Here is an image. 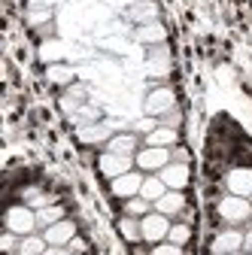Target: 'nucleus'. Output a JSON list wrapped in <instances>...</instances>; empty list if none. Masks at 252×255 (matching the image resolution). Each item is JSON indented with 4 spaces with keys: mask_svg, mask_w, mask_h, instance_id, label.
I'll return each mask as SVG.
<instances>
[{
    "mask_svg": "<svg viewBox=\"0 0 252 255\" xmlns=\"http://www.w3.org/2000/svg\"><path fill=\"white\" fill-rule=\"evenodd\" d=\"M143 170H128L116 179H110V191L119 198V201H128V198H137L140 195V185H143Z\"/></svg>",
    "mask_w": 252,
    "mask_h": 255,
    "instance_id": "423d86ee",
    "label": "nucleus"
},
{
    "mask_svg": "<svg viewBox=\"0 0 252 255\" xmlns=\"http://www.w3.org/2000/svg\"><path fill=\"white\" fill-rule=\"evenodd\" d=\"M21 201H24L30 210H43V207L55 204V198H52V195H46V191H43V188H37V185L24 188V191H21Z\"/></svg>",
    "mask_w": 252,
    "mask_h": 255,
    "instance_id": "412c9836",
    "label": "nucleus"
},
{
    "mask_svg": "<svg viewBox=\"0 0 252 255\" xmlns=\"http://www.w3.org/2000/svg\"><path fill=\"white\" fill-rule=\"evenodd\" d=\"M170 161H179V164H188V152H185V149H179V146H173V149H170Z\"/></svg>",
    "mask_w": 252,
    "mask_h": 255,
    "instance_id": "72a5a7b5",
    "label": "nucleus"
},
{
    "mask_svg": "<svg viewBox=\"0 0 252 255\" xmlns=\"http://www.w3.org/2000/svg\"><path fill=\"white\" fill-rule=\"evenodd\" d=\"M125 18L134 21L137 27H140V24H152V21H158V6H155L152 0H137L134 6L125 9Z\"/></svg>",
    "mask_w": 252,
    "mask_h": 255,
    "instance_id": "ddd939ff",
    "label": "nucleus"
},
{
    "mask_svg": "<svg viewBox=\"0 0 252 255\" xmlns=\"http://www.w3.org/2000/svg\"><path fill=\"white\" fill-rule=\"evenodd\" d=\"M43 255H73L67 246H46V252Z\"/></svg>",
    "mask_w": 252,
    "mask_h": 255,
    "instance_id": "c9c22d12",
    "label": "nucleus"
},
{
    "mask_svg": "<svg viewBox=\"0 0 252 255\" xmlns=\"http://www.w3.org/2000/svg\"><path fill=\"white\" fill-rule=\"evenodd\" d=\"M225 185H228V195L249 198L252 195V167H234L225 176Z\"/></svg>",
    "mask_w": 252,
    "mask_h": 255,
    "instance_id": "9d476101",
    "label": "nucleus"
},
{
    "mask_svg": "<svg viewBox=\"0 0 252 255\" xmlns=\"http://www.w3.org/2000/svg\"><path fill=\"white\" fill-rule=\"evenodd\" d=\"M243 252H249L252 255V228L246 231V237H243Z\"/></svg>",
    "mask_w": 252,
    "mask_h": 255,
    "instance_id": "e433bc0d",
    "label": "nucleus"
},
{
    "mask_svg": "<svg viewBox=\"0 0 252 255\" xmlns=\"http://www.w3.org/2000/svg\"><path fill=\"white\" fill-rule=\"evenodd\" d=\"M176 128H164V125H158L152 134H146V146H161V149H173L176 146Z\"/></svg>",
    "mask_w": 252,
    "mask_h": 255,
    "instance_id": "6ab92c4d",
    "label": "nucleus"
},
{
    "mask_svg": "<svg viewBox=\"0 0 252 255\" xmlns=\"http://www.w3.org/2000/svg\"><path fill=\"white\" fill-rule=\"evenodd\" d=\"M164 191H167V185H164V179L158 173H146V179L140 185V198H146L149 204H155L158 198H164Z\"/></svg>",
    "mask_w": 252,
    "mask_h": 255,
    "instance_id": "a211bd4d",
    "label": "nucleus"
},
{
    "mask_svg": "<svg viewBox=\"0 0 252 255\" xmlns=\"http://www.w3.org/2000/svg\"><path fill=\"white\" fill-rule=\"evenodd\" d=\"M70 119H73V125H76V128H85V125H94V122H101V110H98V107H88V104H85V107H79V110H76Z\"/></svg>",
    "mask_w": 252,
    "mask_h": 255,
    "instance_id": "bb28decb",
    "label": "nucleus"
},
{
    "mask_svg": "<svg viewBox=\"0 0 252 255\" xmlns=\"http://www.w3.org/2000/svg\"><path fill=\"white\" fill-rule=\"evenodd\" d=\"M46 246H49L46 237H40V234H27V237L18 240V252H15V255H43Z\"/></svg>",
    "mask_w": 252,
    "mask_h": 255,
    "instance_id": "4be33fe9",
    "label": "nucleus"
},
{
    "mask_svg": "<svg viewBox=\"0 0 252 255\" xmlns=\"http://www.w3.org/2000/svg\"><path fill=\"white\" fill-rule=\"evenodd\" d=\"M55 3H58V0H30V6H49V9H52Z\"/></svg>",
    "mask_w": 252,
    "mask_h": 255,
    "instance_id": "4c0bfd02",
    "label": "nucleus"
},
{
    "mask_svg": "<svg viewBox=\"0 0 252 255\" xmlns=\"http://www.w3.org/2000/svg\"><path fill=\"white\" fill-rule=\"evenodd\" d=\"M113 134H116V128L101 119V122H94V125L79 128V143H85V146H107L113 140Z\"/></svg>",
    "mask_w": 252,
    "mask_h": 255,
    "instance_id": "1a4fd4ad",
    "label": "nucleus"
},
{
    "mask_svg": "<svg viewBox=\"0 0 252 255\" xmlns=\"http://www.w3.org/2000/svg\"><path fill=\"white\" fill-rule=\"evenodd\" d=\"M143 146H140V137L134 134V131H119V134H113V140L107 143V152H116V155H137Z\"/></svg>",
    "mask_w": 252,
    "mask_h": 255,
    "instance_id": "f8f14e48",
    "label": "nucleus"
},
{
    "mask_svg": "<svg viewBox=\"0 0 252 255\" xmlns=\"http://www.w3.org/2000/svg\"><path fill=\"white\" fill-rule=\"evenodd\" d=\"M249 201H252V195H249Z\"/></svg>",
    "mask_w": 252,
    "mask_h": 255,
    "instance_id": "37998d69",
    "label": "nucleus"
},
{
    "mask_svg": "<svg viewBox=\"0 0 252 255\" xmlns=\"http://www.w3.org/2000/svg\"><path fill=\"white\" fill-rule=\"evenodd\" d=\"M149 255H182V246H176V243L164 240V243H155Z\"/></svg>",
    "mask_w": 252,
    "mask_h": 255,
    "instance_id": "7c9ffc66",
    "label": "nucleus"
},
{
    "mask_svg": "<svg viewBox=\"0 0 252 255\" xmlns=\"http://www.w3.org/2000/svg\"><path fill=\"white\" fill-rule=\"evenodd\" d=\"M134 255H146V252H143V249H140V246H137V249H134Z\"/></svg>",
    "mask_w": 252,
    "mask_h": 255,
    "instance_id": "ea45409f",
    "label": "nucleus"
},
{
    "mask_svg": "<svg viewBox=\"0 0 252 255\" xmlns=\"http://www.w3.org/2000/svg\"><path fill=\"white\" fill-rule=\"evenodd\" d=\"M34 228H40L37 225V210H30L27 204H18L6 213V231H12L18 237H27V234H34Z\"/></svg>",
    "mask_w": 252,
    "mask_h": 255,
    "instance_id": "f03ea898",
    "label": "nucleus"
},
{
    "mask_svg": "<svg viewBox=\"0 0 252 255\" xmlns=\"http://www.w3.org/2000/svg\"><path fill=\"white\" fill-rule=\"evenodd\" d=\"M155 128H158V119H155V116H146V119H140V122L134 125V134H152Z\"/></svg>",
    "mask_w": 252,
    "mask_h": 255,
    "instance_id": "473e14b6",
    "label": "nucleus"
},
{
    "mask_svg": "<svg viewBox=\"0 0 252 255\" xmlns=\"http://www.w3.org/2000/svg\"><path fill=\"white\" fill-rule=\"evenodd\" d=\"M46 76H49V82H55V85H73L76 70H73V67H67V64H49Z\"/></svg>",
    "mask_w": 252,
    "mask_h": 255,
    "instance_id": "b1692460",
    "label": "nucleus"
},
{
    "mask_svg": "<svg viewBox=\"0 0 252 255\" xmlns=\"http://www.w3.org/2000/svg\"><path fill=\"white\" fill-rule=\"evenodd\" d=\"M167 240L176 243V246H185L188 240H192V228H188V222H176V225H170Z\"/></svg>",
    "mask_w": 252,
    "mask_h": 255,
    "instance_id": "cd10ccee",
    "label": "nucleus"
},
{
    "mask_svg": "<svg viewBox=\"0 0 252 255\" xmlns=\"http://www.w3.org/2000/svg\"><path fill=\"white\" fill-rule=\"evenodd\" d=\"M79 107H85V85H70L64 91V98H61V110L67 116H73Z\"/></svg>",
    "mask_w": 252,
    "mask_h": 255,
    "instance_id": "aec40b11",
    "label": "nucleus"
},
{
    "mask_svg": "<svg viewBox=\"0 0 252 255\" xmlns=\"http://www.w3.org/2000/svg\"><path fill=\"white\" fill-rule=\"evenodd\" d=\"M231 255H249V252H231Z\"/></svg>",
    "mask_w": 252,
    "mask_h": 255,
    "instance_id": "a19ab883",
    "label": "nucleus"
},
{
    "mask_svg": "<svg viewBox=\"0 0 252 255\" xmlns=\"http://www.w3.org/2000/svg\"><path fill=\"white\" fill-rule=\"evenodd\" d=\"M161 179H164V185L167 188H173V191H182L185 185H188V164H179V161H170L161 173H158Z\"/></svg>",
    "mask_w": 252,
    "mask_h": 255,
    "instance_id": "dca6fc26",
    "label": "nucleus"
},
{
    "mask_svg": "<svg viewBox=\"0 0 252 255\" xmlns=\"http://www.w3.org/2000/svg\"><path fill=\"white\" fill-rule=\"evenodd\" d=\"M64 219V207H58V204H49V207H43V210H37V225L46 231L49 225H55V222H61Z\"/></svg>",
    "mask_w": 252,
    "mask_h": 255,
    "instance_id": "393cba45",
    "label": "nucleus"
},
{
    "mask_svg": "<svg viewBox=\"0 0 252 255\" xmlns=\"http://www.w3.org/2000/svg\"><path fill=\"white\" fill-rule=\"evenodd\" d=\"M140 231H143V240L146 243H164L167 240V231H170V216L158 213V210H152L149 216L140 219Z\"/></svg>",
    "mask_w": 252,
    "mask_h": 255,
    "instance_id": "7ed1b4c3",
    "label": "nucleus"
},
{
    "mask_svg": "<svg viewBox=\"0 0 252 255\" xmlns=\"http://www.w3.org/2000/svg\"><path fill=\"white\" fill-rule=\"evenodd\" d=\"M146 70H149V76H167V73H170V52H167V46H164V43L149 49Z\"/></svg>",
    "mask_w": 252,
    "mask_h": 255,
    "instance_id": "4468645a",
    "label": "nucleus"
},
{
    "mask_svg": "<svg viewBox=\"0 0 252 255\" xmlns=\"http://www.w3.org/2000/svg\"><path fill=\"white\" fill-rule=\"evenodd\" d=\"M179 122H182V113L173 107V110H167L164 116H158V125H164V128H179Z\"/></svg>",
    "mask_w": 252,
    "mask_h": 255,
    "instance_id": "2f4dec72",
    "label": "nucleus"
},
{
    "mask_svg": "<svg viewBox=\"0 0 252 255\" xmlns=\"http://www.w3.org/2000/svg\"><path fill=\"white\" fill-rule=\"evenodd\" d=\"M155 210L164 213V216H179V213L185 210V195H182V191L167 188V191H164V198L155 201Z\"/></svg>",
    "mask_w": 252,
    "mask_h": 255,
    "instance_id": "f3484780",
    "label": "nucleus"
},
{
    "mask_svg": "<svg viewBox=\"0 0 252 255\" xmlns=\"http://www.w3.org/2000/svg\"><path fill=\"white\" fill-rule=\"evenodd\" d=\"M134 40H137V43H143V46H161V43L167 40V30H164V24H161V21L140 24V27L134 30Z\"/></svg>",
    "mask_w": 252,
    "mask_h": 255,
    "instance_id": "2eb2a0df",
    "label": "nucleus"
},
{
    "mask_svg": "<svg viewBox=\"0 0 252 255\" xmlns=\"http://www.w3.org/2000/svg\"><path fill=\"white\" fill-rule=\"evenodd\" d=\"M98 167H101V173H104V176L116 179V176H122V173L134 170V167H137V161H134L131 155H116V152H104V155L98 158Z\"/></svg>",
    "mask_w": 252,
    "mask_h": 255,
    "instance_id": "6e6552de",
    "label": "nucleus"
},
{
    "mask_svg": "<svg viewBox=\"0 0 252 255\" xmlns=\"http://www.w3.org/2000/svg\"><path fill=\"white\" fill-rule=\"evenodd\" d=\"M46 21H52V9H49V6H30V9H27V24L46 27Z\"/></svg>",
    "mask_w": 252,
    "mask_h": 255,
    "instance_id": "c85d7f7f",
    "label": "nucleus"
},
{
    "mask_svg": "<svg viewBox=\"0 0 252 255\" xmlns=\"http://www.w3.org/2000/svg\"><path fill=\"white\" fill-rule=\"evenodd\" d=\"M176 107V94H173V88H167V85H158V88H152L149 94H146V104H143V110H146V116H164L167 110H173Z\"/></svg>",
    "mask_w": 252,
    "mask_h": 255,
    "instance_id": "39448f33",
    "label": "nucleus"
},
{
    "mask_svg": "<svg viewBox=\"0 0 252 255\" xmlns=\"http://www.w3.org/2000/svg\"><path fill=\"white\" fill-rule=\"evenodd\" d=\"M137 0H116V6H134Z\"/></svg>",
    "mask_w": 252,
    "mask_h": 255,
    "instance_id": "58836bf2",
    "label": "nucleus"
},
{
    "mask_svg": "<svg viewBox=\"0 0 252 255\" xmlns=\"http://www.w3.org/2000/svg\"><path fill=\"white\" fill-rule=\"evenodd\" d=\"M67 249H70L73 255H82V252H85V240H82V237H73V240L67 243Z\"/></svg>",
    "mask_w": 252,
    "mask_h": 255,
    "instance_id": "f704fd0d",
    "label": "nucleus"
},
{
    "mask_svg": "<svg viewBox=\"0 0 252 255\" xmlns=\"http://www.w3.org/2000/svg\"><path fill=\"white\" fill-rule=\"evenodd\" d=\"M119 231H122V237L128 240V243H140V240H143L140 219H134V216H122V219H119Z\"/></svg>",
    "mask_w": 252,
    "mask_h": 255,
    "instance_id": "5701e85b",
    "label": "nucleus"
},
{
    "mask_svg": "<svg viewBox=\"0 0 252 255\" xmlns=\"http://www.w3.org/2000/svg\"><path fill=\"white\" fill-rule=\"evenodd\" d=\"M43 237H46L49 246H67L76 237V225H73L70 219H61V222H55V225H49L43 231Z\"/></svg>",
    "mask_w": 252,
    "mask_h": 255,
    "instance_id": "9b49d317",
    "label": "nucleus"
},
{
    "mask_svg": "<svg viewBox=\"0 0 252 255\" xmlns=\"http://www.w3.org/2000/svg\"><path fill=\"white\" fill-rule=\"evenodd\" d=\"M243 237L246 231L240 228H225V231H219L210 243V252L213 255H231V252H243Z\"/></svg>",
    "mask_w": 252,
    "mask_h": 255,
    "instance_id": "0eeeda50",
    "label": "nucleus"
},
{
    "mask_svg": "<svg viewBox=\"0 0 252 255\" xmlns=\"http://www.w3.org/2000/svg\"><path fill=\"white\" fill-rule=\"evenodd\" d=\"M249 228H252V219H249Z\"/></svg>",
    "mask_w": 252,
    "mask_h": 255,
    "instance_id": "79ce46f5",
    "label": "nucleus"
},
{
    "mask_svg": "<svg viewBox=\"0 0 252 255\" xmlns=\"http://www.w3.org/2000/svg\"><path fill=\"white\" fill-rule=\"evenodd\" d=\"M155 210V204H149L146 198H128V201H125V216H134V219H143V216H149Z\"/></svg>",
    "mask_w": 252,
    "mask_h": 255,
    "instance_id": "a878e982",
    "label": "nucleus"
},
{
    "mask_svg": "<svg viewBox=\"0 0 252 255\" xmlns=\"http://www.w3.org/2000/svg\"><path fill=\"white\" fill-rule=\"evenodd\" d=\"M219 219H222L228 228L246 225V222L252 219V201L240 198V195H225L222 201H219Z\"/></svg>",
    "mask_w": 252,
    "mask_h": 255,
    "instance_id": "f257e3e1",
    "label": "nucleus"
},
{
    "mask_svg": "<svg viewBox=\"0 0 252 255\" xmlns=\"http://www.w3.org/2000/svg\"><path fill=\"white\" fill-rule=\"evenodd\" d=\"M61 55H64V46H61L58 40H46V43L40 46V58H43V61H49V64H55Z\"/></svg>",
    "mask_w": 252,
    "mask_h": 255,
    "instance_id": "c756f323",
    "label": "nucleus"
},
{
    "mask_svg": "<svg viewBox=\"0 0 252 255\" xmlns=\"http://www.w3.org/2000/svg\"><path fill=\"white\" fill-rule=\"evenodd\" d=\"M134 161L143 173H161L167 164H170V149H161V146H143L137 155H134Z\"/></svg>",
    "mask_w": 252,
    "mask_h": 255,
    "instance_id": "20e7f679",
    "label": "nucleus"
}]
</instances>
